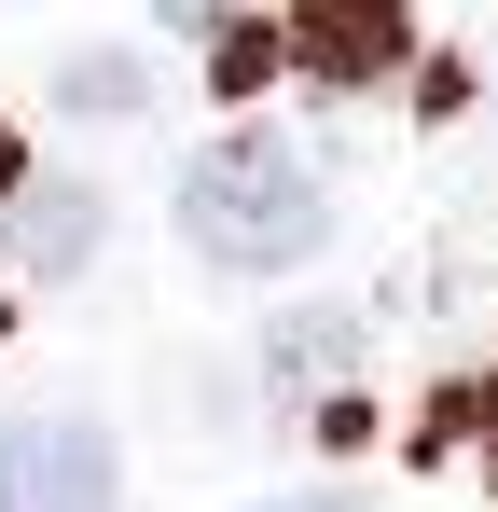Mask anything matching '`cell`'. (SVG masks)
I'll list each match as a JSON object with an SVG mask.
<instances>
[{"label": "cell", "instance_id": "1", "mask_svg": "<svg viewBox=\"0 0 498 512\" xmlns=\"http://www.w3.org/2000/svg\"><path fill=\"white\" fill-rule=\"evenodd\" d=\"M180 236L222 263V277H291V263L332 250V180L305 167L291 139L236 125V139H208V153L180 167Z\"/></svg>", "mask_w": 498, "mask_h": 512}, {"label": "cell", "instance_id": "2", "mask_svg": "<svg viewBox=\"0 0 498 512\" xmlns=\"http://www.w3.org/2000/svg\"><path fill=\"white\" fill-rule=\"evenodd\" d=\"M125 457L97 416H0V512H111Z\"/></svg>", "mask_w": 498, "mask_h": 512}, {"label": "cell", "instance_id": "3", "mask_svg": "<svg viewBox=\"0 0 498 512\" xmlns=\"http://www.w3.org/2000/svg\"><path fill=\"white\" fill-rule=\"evenodd\" d=\"M277 56H291L305 84H388L415 56V0H291Z\"/></svg>", "mask_w": 498, "mask_h": 512}, {"label": "cell", "instance_id": "4", "mask_svg": "<svg viewBox=\"0 0 498 512\" xmlns=\"http://www.w3.org/2000/svg\"><path fill=\"white\" fill-rule=\"evenodd\" d=\"M0 236H14L28 277H83L97 236H111V194H97V180H14V194H0Z\"/></svg>", "mask_w": 498, "mask_h": 512}, {"label": "cell", "instance_id": "5", "mask_svg": "<svg viewBox=\"0 0 498 512\" xmlns=\"http://www.w3.org/2000/svg\"><path fill=\"white\" fill-rule=\"evenodd\" d=\"M56 97H70L83 125H125V111H153V70H139V56H70Z\"/></svg>", "mask_w": 498, "mask_h": 512}, {"label": "cell", "instance_id": "6", "mask_svg": "<svg viewBox=\"0 0 498 512\" xmlns=\"http://www.w3.org/2000/svg\"><path fill=\"white\" fill-rule=\"evenodd\" d=\"M346 319H319V305H305V319H277V346H263V374H291V388H319V374H346Z\"/></svg>", "mask_w": 498, "mask_h": 512}, {"label": "cell", "instance_id": "7", "mask_svg": "<svg viewBox=\"0 0 498 512\" xmlns=\"http://www.w3.org/2000/svg\"><path fill=\"white\" fill-rule=\"evenodd\" d=\"M263 70H291V56H277V28H249V14H208V84H222V97H249Z\"/></svg>", "mask_w": 498, "mask_h": 512}, {"label": "cell", "instance_id": "8", "mask_svg": "<svg viewBox=\"0 0 498 512\" xmlns=\"http://www.w3.org/2000/svg\"><path fill=\"white\" fill-rule=\"evenodd\" d=\"M153 14H180V28H208V14H236V0H153Z\"/></svg>", "mask_w": 498, "mask_h": 512}, {"label": "cell", "instance_id": "9", "mask_svg": "<svg viewBox=\"0 0 498 512\" xmlns=\"http://www.w3.org/2000/svg\"><path fill=\"white\" fill-rule=\"evenodd\" d=\"M277 512H360V499H277Z\"/></svg>", "mask_w": 498, "mask_h": 512}, {"label": "cell", "instance_id": "10", "mask_svg": "<svg viewBox=\"0 0 498 512\" xmlns=\"http://www.w3.org/2000/svg\"><path fill=\"white\" fill-rule=\"evenodd\" d=\"M14 180H28V167H14V139H0V194H14Z\"/></svg>", "mask_w": 498, "mask_h": 512}]
</instances>
